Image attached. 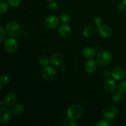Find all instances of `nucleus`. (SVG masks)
I'll list each match as a JSON object with an SVG mask.
<instances>
[{"label": "nucleus", "instance_id": "1", "mask_svg": "<svg viewBox=\"0 0 126 126\" xmlns=\"http://www.w3.org/2000/svg\"><path fill=\"white\" fill-rule=\"evenodd\" d=\"M84 113V110L80 105L74 104L68 108L66 110V118L69 121H76L79 119Z\"/></svg>", "mask_w": 126, "mask_h": 126}, {"label": "nucleus", "instance_id": "2", "mask_svg": "<svg viewBox=\"0 0 126 126\" xmlns=\"http://www.w3.org/2000/svg\"><path fill=\"white\" fill-rule=\"evenodd\" d=\"M113 60L112 54L110 52L103 50L98 53L96 57V61L100 65L107 66Z\"/></svg>", "mask_w": 126, "mask_h": 126}, {"label": "nucleus", "instance_id": "3", "mask_svg": "<svg viewBox=\"0 0 126 126\" xmlns=\"http://www.w3.org/2000/svg\"><path fill=\"white\" fill-rule=\"evenodd\" d=\"M6 32L10 36L17 37L20 34L21 27L17 22L11 21L6 25Z\"/></svg>", "mask_w": 126, "mask_h": 126}, {"label": "nucleus", "instance_id": "4", "mask_svg": "<svg viewBox=\"0 0 126 126\" xmlns=\"http://www.w3.org/2000/svg\"><path fill=\"white\" fill-rule=\"evenodd\" d=\"M118 110L117 108L114 106H108L102 112V116L106 120L110 121L117 116Z\"/></svg>", "mask_w": 126, "mask_h": 126}, {"label": "nucleus", "instance_id": "5", "mask_svg": "<svg viewBox=\"0 0 126 126\" xmlns=\"http://www.w3.org/2000/svg\"><path fill=\"white\" fill-rule=\"evenodd\" d=\"M12 112L6 107H1L0 108V123L1 124H7L12 118Z\"/></svg>", "mask_w": 126, "mask_h": 126}, {"label": "nucleus", "instance_id": "6", "mask_svg": "<svg viewBox=\"0 0 126 126\" xmlns=\"http://www.w3.org/2000/svg\"><path fill=\"white\" fill-rule=\"evenodd\" d=\"M42 76L47 81H51L55 79L56 76V71L52 66H46L42 71Z\"/></svg>", "mask_w": 126, "mask_h": 126}, {"label": "nucleus", "instance_id": "7", "mask_svg": "<svg viewBox=\"0 0 126 126\" xmlns=\"http://www.w3.org/2000/svg\"><path fill=\"white\" fill-rule=\"evenodd\" d=\"M18 46L17 40L12 38L6 39L4 44L5 50L10 54L14 53L18 49Z\"/></svg>", "mask_w": 126, "mask_h": 126}, {"label": "nucleus", "instance_id": "8", "mask_svg": "<svg viewBox=\"0 0 126 126\" xmlns=\"http://www.w3.org/2000/svg\"><path fill=\"white\" fill-rule=\"evenodd\" d=\"M45 25L48 29L54 30L59 25V19L55 16H49L45 20Z\"/></svg>", "mask_w": 126, "mask_h": 126}, {"label": "nucleus", "instance_id": "9", "mask_svg": "<svg viewBox=\"0 0 126 126\" xmlns=\"http://www.w3.org/2000/svg\"><path fill=\"white\" fill-rule=\"evenodd\" d=\"M97 32L99 36L103 38H108L112 35V30L107 25H101L97 28Z\"/></svg>", "mask_w": 126, "mask_h": 126}, {"label": "nucleus", "instance_id": "10", "mask_svg": "<svg viewBox=\"0 0 126 126\" xmlns=\"http://www.w3.org/2000/svg\"><path fill=\"white\" fill-rule=\"evenodd\" d=\"M126 76V71L123 68L116 67L112 71V77L114 80L120 81L124 78Z\"/></svg>", "mask_w": 126, "mask_h": 126}, {"label": "nucleus", "instance_id": "11", "mask_svg": "<svg viewBox=\"0 0 126 126\" xmlns=\"http://www.w3.org/2000/svg\"><path fill=\"white\" fill-rule=\"evenodd\" d=\"M97 62L93 59H89L85 65V70L87 73H93L97 68Z\"/></svg>", "mask_w": 126, "mask_h": 126}, {"label": "nucleus", "instance_id": "12", "mask_svg": "<svg viewBox=\"0 0 126 126\" xmlns=\"http://www.w3.org/2000/svg\"><path fill=\"white\" fill-rule=\"evenodd\" d=\"M58 32L59 34H60L61 36L63 37V38H66V37L69 36L71 33V27L66 24H63L59 27V29H58Z\"/></svg>", "mask_w": 126, "mask_h": 126}, {"label": "nucleus", "instance_id": "13", "mask_svg": "<svg viewBox=\"0 0 126 126\" xmlns=\"http://www.w3.org/2000/svg\"><path fill=\"white\" fill-rule=\"evenodd\" d=\"M104 87L107 92L111 93L116 89V84L113 79L107 78L104 82Z\"/></svg>", "mask_w": 126, "mask_h": 126}, {"label": "nucleus", "instance_id": "14", "mask_svg": "<svg viewBox=\"0 0 126 126\" xmlns=\"http://www.w3.org/2000/svg\"><path fill=\"white\" fill-rule=\"evenodd\" d=\"M17 97L16 94L13 93V92H10V93L7 94L5 97L4 103L6 106H12L15 104V103L17 102Z\"/></svg>", "mask_w": 126, "mask_h": 126}, {"label": "nucleus", "instance_id": "15", "mask_svg": "<svg viewBox=\"0 0 126 126\" xmlns=\"http://www.w3.org/2000/svg\"><path fill=\"white\" fill-rule=\"evenodd\" d=\"M50 62L54 66H58L63 62V56L60 53H55L53 54L50 59Z\"/></svg>", "mask_w": 126, "mask_h": 126}, {"label": "nucleus", "instance_id": "16", "mask_svg": "<svg viewBox=\"0 0 126 126\" xmlns=\"http://www.w3.org/2000/svg\"><path fill=\"white\" fill-rule=\"evenodd\" d=\"M96 52L94 48L91 47H86L82 50V55L86 59H92L95 56Z\"/></svg>", "mask_w": 126, "mask_h": 126}, {"label": "nucleus", "instance_id": "17", "mask_svg": "<svg viewBox=\"0 0 126 126\" xmlns=\"http://www.w3.org/2000/svg\"><path fill=\"white\" fill-rule=\"evenodd\" d=\"M24 110L25 108L23 105L18 103V104L15 105L12 107V112L13 115L16 116H19L24 113Z\"/></svg>", "mask_w": 126, "mask_h": 126}, {"label": "nucleus", "instance_id": "18", "mask_svg": "<svg viewBox=\"0 0 126 126\" xmlns=\"http://www.w3.org/2000/svg\"><path fill=\"white\" fill-rule=\"evenodd\" d=\"M95 32V30L94 27L92 26H87L83 30L82 34H83L84 36H85L86 38H91L92 36L94 35Z\"/></svg>", "mask_w": 126, "mask_h": 126}, {"label": "nucleus", "instance_id": "19", "mask_svg": "<svg viewBox=\"0 0 126 126\" xmlns=\"http://www.w3.org/2000/svg\"><path fill=\"white\" fill-rule=\"evenodd\" d=\"M9 3L4 0L0 1V13L1 14H4L6 13L9 9Z\"/></svg>", "mask_w": 126, "mask_h": 126}, {"label": "nucleus", "instance_id": "20", "mask_svg": "<svg viewBox=\"0 0 126 126\" xmlns=\"http://www.w3.org/2000/svg\"><path fill=\"white\" fill-rule=\"evenodd\" d=\"M50 61V60L49 59V57L46 55H41L39 59V64L43 66H47V65L49 63V62Z\"/></svg>", "mask_w": 126, "mask_h": 126}, {"label": "nucleus", "instance_id": "21", "mask_svg": "<svg viewBox=\"0 0 126 126\" xmlns=\"http://www.w3.org/2000/svg\"><path fill=\"white\" fill-rule=\"evenodd\" d=\"M112 99L115 103L120 102L123 99V95H122L121 92L119 91V92H116L113 94V96H112Z\"/></svg>", "mask_w": 126, "mask_h": 126}, {"label": "nucleus", "instance_id": "22", "mask_svg": "<svg viewBox=\"0 0 126 126\" xmlns=\"http://www.w3.org/2000/svg\"><path fill=\"white\" fill-rule=\"evenodd\" d=\"M60 20L61 21L62 23H68L71 20V17L69 14L66 13H63L60 16Z\"/></svg>", "mask_w": 126, "mask_h": 126}, {"label": "nucleus", "instance_id": "23", "mask_svg": "<svg viewBox=\"0 0 126 126\" xmlns=\"http://www.w3.org/2000/svg\"><path fill=\"white\" fill-rule=\"evenodd\" d=\"M118 91L121 92L122 94L126 93V81H123L118 84Z\"/></svg>", "mask_w": 126, "mask_h": 126}, {"label": "nucleus", "instance_id": "24", "mask_svg": "<svg viewBox=\"0 0 126 126\" xmlns=\"http://www.w3.org/2000/svg\"><path fill=\"white\" fill-rule=\"evenodd\" d=\"M103 20H102V18H101L100 16H95V17H94L93 18V22L94 23V25L95 26H97V27H100V26L102 25V23Z\"/></svg>", "mask_w": 126, "mask_h": 126}, {"label": "nucleus", "instance_id": "25", "mask_svg": "<svg viewBox=\"0 0 126 126\" xmlns=\"http://www.w3.org/2000/svg\"><path fill=\"white\" fill-rule=\"evenodd\" d=\"M48 7L52 11H57L59 8V6L57 2H54V1L49 2V4H48Z\"/></svg>", "mask_w": 126, "mask_h": 126}, {"label": "nucleus", "instance_id": "26", "mask_svg": "<svg viewBox=\"0 0 126 126\" xmlns=\"http://www.w3.org/2000/svg\"><path fill=\"white\" fill-rule=\"evenodd\" d=\"M7 2L11 7H16L19 6L21 0H7Z\"/></svg>", "mask_w": 126, "mask_h": 126}, {"label": "nucleus", "instance_id": "27", "mask_svg": "<svg viewBox=\"0 0 126 126\" xmlns=\"http://www.w3.org/2000/svg\"><path fill=\"white\" fill-rule=\"evenodd\" d=\"M9 78L7 75H2L0 77V81H1V83L2 84H8L9 82Z\"/></svg>", "mask_w": 126, "mask_h": 126}, {"label": "nucleus", "instance_id": "28", "mask_svg": "<svg viewBox=\"0 0 126 126\" xmlns=\"http://www.w3.org/2000/svg\"><path fill=\"white\" fill-rule=\"evenodd\" d=\"M0 30H1V33H0V42L2 43L5 38L6 33H5V30L4 29L2 26H0Z\"/></svg>", "mask_w": 126, "mask_h": 126}, {"label": "nucleus", "instance_id": "29", "mask_svg": "<svg viewBox=\"0 0 126 126\" xmlns=\"http://www.w3.org/2000/svg\"><path fill=\"white\" fill-rule=\"evenodd\" d=\"M117 8H118V9L119 10V11H121V12L125 11L126 8V4L124 2H119L118 6H117Z\"/></svg>", "mask_w": 126, "mask_h": 126}, {"label": "nucleus", "instance_id": "30", "mask_svg": "<svg viewBox=\"0 0 126 126\" xmlns=\"http://www.w3.org/2000/svg\"><path fill=\"white\" fill-rule=\"evenodd\" d=\"M110 124L107 120H100L96 124V126H109Z\"/></svg>", "mask_w": 126, "mask_h": 126}, {"label": "nucleus", "instance_id": "31", "mask_svg": "<svg viewBox=\"0 0 126 126\" xmlns=\"http://www.w3.org/2000/svg\"><path fill=\"white\" fill-rule=\"evenodd\" d=\"M103 76L106 78H110L111 76H112V72H111L110 70H105L103 72Z\"/></svg>", "mask_w": 126, "mask_h": 126}, {"label": "nucleus", "instance_id": "32", "mask_svg": "<svg viewBox=\"0 0 126 126\" xmlns=\"http://www.w3.org/2000/svg\"><path fill=\"white\" fill-rule=\"evenodd\" d=\"M68 126H77V124L76 123H75V122H74V121H70V123H68Z\"/></svg>", "mask_w": 126, "mask_h": 126}, {"label": "nucleus", "instance_id": "33", "mask_svg": "<svg viewBox=\"0 0 126 126\" xmlns=\"http://www.w3.org/2000/svg\"><path fill=\"white\" fill-rule=\"evenodd\" d=\"M0 103H1V107H2V100H1L0 101Z\"/></svg>", "mask_w": 126, "mask_h": 126}, {"label": "nucleus", "instance_id": "34", "mask_svg": "<svg viewBox=\"0 0 126 126\" xmlns=\"http://www.w3.org/2000/svg\"><path fill=\"white\" fill-rule=\"evenodd\" d=\"M47 1H49V2H52V1H54L55 0H47Z\"/></svg>", "mask_w": 126, "mask_h": 126}, {"label": "nucleus", "instance_id": "35", "mask_svg": "<svg viewBox=\"0 0 126 126\" xmlns=\"http://www.w3.org/2000/svg\"><path fill=\"white\" fill-rule=\"evenodd\" d=\"M123 2H124V3H125L126 4V0H123Z\"/></svg>", "mask_w": 126, "mask_h": 126}, {"label": "nucleus", "instance_id": "36", "mask_svg": "<svg viewBox=\"0 0 126 126\" xmlns=\"http://www.w3.org/2000/svg\"></svg>", "mask_w": 126, "mask_h": 126}]
</instances>
